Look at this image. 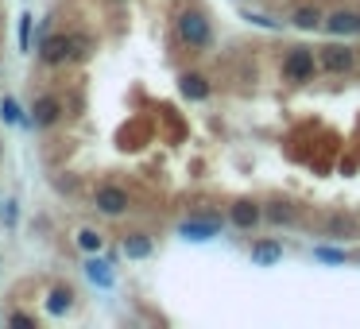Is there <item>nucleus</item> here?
Listing matches in <instances>:
<instances>
[{"label": "nucleus", "instance_id": "6e6552de", "mask_svg": "<svg viewBox=\"0 0 360 329\" xmlns=\"http://www.w3.org/2000/svg\"><path fill=\"white\" fill-rule=\"evenodd\" d=\"M178 233H182L186 240H210V237H217V233H221V225H217L213 217H210V221H186Z\"/></svg>", "mask_w": 360, "mask_h": 329}, {"label": "nucleus", "instance_id": "aec40b11", "mask_svg": "<svg viewBox=\"0 0 360 329\" xmlns=\"http://www.w3.org/2000/svg\"><path fill=\"white\" fill-rule=\"evenodd\" d=\"M0 117L8 120V124H16V120H20V109H16V101H12V97H4V101H0Z\"/></svg>", "mask_w": 360, "mask_h": 329}, {"label": "nucleus", "instance_id": "9d476101", "mask_svg": "<svg viewBox=\"0 0 360 329\" xmlns=\"http://www.w3.org/2000/svg\"><path fill=\"white\" fill-rule=\"evenodd\" d=\"M260 217H264V210H260L256 202H236V205H233V225H236V228H252Z\"/></svg>", "mask_w": 360, "mask_h": 329}, {"label": "nucleus", "instance_id": "423d86ee", "mask_svg": "<svg viewBox=\"0 0 360 329\" xmlns=\"http://www.w3.org/2000/svg\"><path fill=\"white\" fill-rule=\"evenodd\" d=\"M59 117H62V101H59V97H39V101H35V109H31V124L35 128L55 124Z\"/></svg>", "mask_w": 360, "mask_h": 329}, {"label": "nucleus", "instance_id": "f8f14e48", "mask_svg": "<svg viewBox=\"0 0 360 329\" xmlns=\"http://www.w3.org/2000/svg\"><path fill=\"white\" fill-rule=\"evenodd\" d=\"M279 256H283V248H279L275 240H260V244L252 248V260L256 263H275Z\"/></svg>", "mask_w": 360, "mask_h": 329}, {"label": "nucleus", "instance_id": "ddd939ff", "mask_svg": "<svg viewBox=\"0 0 360 329\" xmlns=\"http://www.w3.org/2000/svg\"><path fill=\"white\" fill-rule=\"evenodd\" d=\"M124 256L128 260H143V256H151V240L147 237H128L124 240Z\"/></svg>", "mask_w": 360, "mask_h": 329}, {"label": "nucleus", "instance_id": "20e7f679", "mask_svg": "<svg viewBox=\"0 0 360 329\" xmlns=\"http://www.w3.org/2000/svg\"><path fill=\"white\" fill-rule=\"evenodd\" d=\"M39 59L50 62V66H59V62L74 59V35H50V39H43Z\"/></svg>", "mask_w": 360, "mask_h": 329}, {"label": "nucleus", "instance_id": "f03ea898", "mask_svg": "<svg viewBox=\"0 0 360 329\" xmlns=\"http://www.w3.org/2000/svg\"><path fill=\"white\" fill-rule=\"evenodd\" d=\"M314 59H318V66L326 70V74H349V70L357 66V51L345 47V43H329V47L314 51Z\"/></svg>", "mask_w": 360, "mask_h": 329}, {"label": "nucleus", "instance_id": "412c9836", "mask_svg": "<svg viewBox=\"0 0 360 329\" xmlns=\"http://www.w3.org/2000/svg\"><path fill=\"white\" fill-rule=\"evenodd\" d=\"M318 260H326V263H345V252H337V248H318Z\"/></svg>", "mask_w": 360, "mask_h": 329}, {"label": "nucleus", "instance_id": "7ed1b4c3", "mask_svg": "<svg viewBox=\"0 0 360 329\" xmlns=\"http://www.w3.org/2000/svg\"><path fill=\"white\" fill-rule=\"evenodd\" d=\"M314 66H318V59H314L310 47H291L283 59V78L287 82H310Z\"/></svg>", "mask_w": 360, "mask_h": 329}, {"label": "nucleus", "instance_id": "1a4fd4ad", "mask_svg": "<svg viewBox=\"0 0 360 329\" xmlns=\"http://www.w3.org/2000/svg\"><path fill=\"white\" fill-rule=\"evenodd\" d=\"M178 89H182V97H190V101H206V97H210V82L201 74H182Z\"/></svg>", "mask_w": 360, "mask_h": 329}, {"label": "nucleus", "instance_id": "6ab92c4d", "mask_svg": "<svg viewBox=\"0 0 360 329\" xmlns=\"http://www.w3.org/2000/svg\"><path fill=\"white\" fill-rule=\"evenodd\" d=\"M20 47H24V51L31 47V16H27V12L20 16Z\"/></svg>", "mask_w": 360, "mask_h": 329}, {"label": "nucleus", "instance_id": "39448f33", "mask_svg": "<svg viewBox=\"0 0 360 329\" xmlns=\"http://www.w3.org/2000/svg\"><path fill=\"white\" fill-rule=\"evenodd\" d=\"M97 210L109 213V217H117V213L128 210V194L120 190V186H101L97 190Z\"/></svg>", "mask_w": 360, "mask_h": 329}, {"label": "nucleus", "instance_id": "a211bd4d", "mask_svg": "<svg viewBox=\"0 0 360 329\" xmlns=\"http://www.w3.org/2000/svg\"><path fill=\"white\" fill-rule=\"evenodd\" d=\"M93 54V39L89 35H74V59L82 62V59H89Z\"/></svg>", "mask_w": 360, "mask_h": 329}, {"label": "nucleus", "instance_id": "9b49d317", "mask_svg": "<svg viewBox=\"0 0 360 329\" xmlns=\"http://www.w3.org/2000/svg\"><path fill=\"white\" fill-rule=\"evenodd\" d=\"M85 275H89L97 287H113V271H109V263H105V260H89V263H85Z\"/></svg>", "mask_w": 360, "mask_h": 329}, {"label": "nucleus", "instance_id": "2eb2a0df", "mask_svg": "<svg viewBox=\"0 0 360 329\" xmlns=\"http://www.w3.org/2000/svg\"><path fill=\"white\" fill-rule=\"evenodd\" d=\"M268 221H275V225H287V221H294V205L271 202V205H268Z\"/></svg>", "mask_w": 360, "mask_h": 329}, {"label": "nucleus", "instance_id": "f257e3e1", "mask_svg": "<svg viewBox=\"0 0 360 329\" xmlns=\"http://www.w3.org/2000/svg\"><path fill=\"white\" fill-rule=\"evenodd\" d=\"M178 39H182L186 47H210V39H213L210 20L201 16V12H182V16H178Z\"/></svg>", "mask_w": 360, "mask_h": 329}, {"label": "nucleus", "instance_id": "4be33fe9", "mask_svg": "<svg viewBox=\"0 0 360 329\" xmlns=\"http://www.w3.org/2000/svg\"><path fill=\"white\" fill-rule=\"evenodd\" d=\"M8 321H12V326H20V329H31V326H35V321H31V318H27V314H12V318H8Z\"/></svg>", "mask_w": 360, "mask_h": 329}, {"label": "nucleus", "instance_id": "4468645a", "mask_svg": "<svg viewBox=\"0 0 360 329\" xmlns=\"http://www.w3.org/2000/svg\"><path fill=\"white\" fill-rule=\"evenodd\" d=\"M291 24H294V27H306V31H310V27H318V24H322V12H318V8H298V12L291 16Z\"/></svg>", "mask_w": 360, "mask_h": 329}, {"label": "nucleus", "instance_id": "f3484780", "mask_svg": "<svg viewBox=\"0 0 360 329\" xmlns=\"http://www.w3.org/2000/svg\"><path fill=\"white\" fill-rule=\"evenodd\" d=\"M70 298H74L70 291H55V295H50V302H47V310L50 314H66L70 310Z\"/></svg>", "mask_w": 360, "mask_h": 329}, {"label": "nucleus", "instance_id": "dca6fc26", "mask_svg": "<svg viewBox=\"0 0 360 329\" xmlns=\"http://www.w3.org/2000/svg\"><path fill=\"white\" fill-rule=\"evenodd\" d=\"M101 244H105V240H101V233H93V228H82V233H78V248H85V252H101Z\"/></svg>", "mask_w": 360, "mask_h": 329}, {"label": "nucleus", "instance_id": "0eeeda50", "mask_svg": "<svg viewBox=\"0 0 360 329\" xmlns=\"http://www.w3.org/2000/svg\"><path fill=\"white\" fill-rule=\"evenodd\" d=\"M326 27L333 35H360V12H333L326 20Z\"/></svg>", "mask_w": 360, "mask_h": 329}]
</instances>
